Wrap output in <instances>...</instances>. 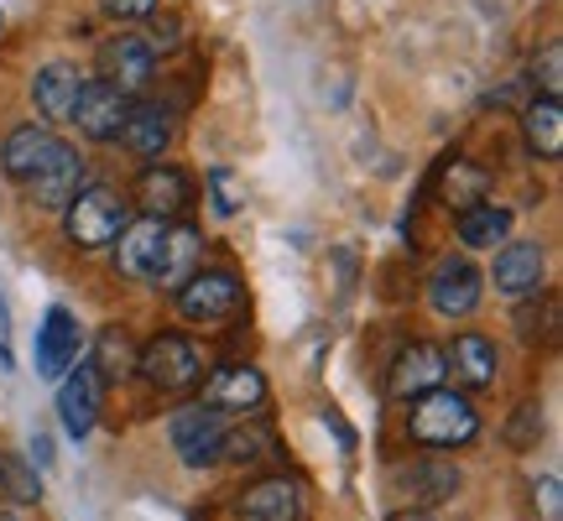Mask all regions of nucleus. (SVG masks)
Instances as JSON below:
<instances>
[{
    "label": "nucleus",
    "mask_w": 563,
    "mask_h": 521,
    "mask_svg": "<svg viewBox=\"0 0 563 521\" xmlns=\"http://www.w3.org/2000/svg\"><path fill=\"white\" fill-rule=\"evenodd\" d=\"M131 224V199L110 182H89L79 188V199L63 209V235L74 251H110L121 241V230Z\"/></svg>",
    "instance_id": "f03ea898"
},
{
    "label": "nucleus",
    "mask_w": 563,
    "mask_h": 521,
    "mask_svg": "<svg viewBox=\"0 0 563 521\" xmlns=\"http://www.w3.org/2000/svg\"><path fill=\"white\" fill-rule=\"evenodd\" d=\"M443 376H449V365H443L439 344L412 340L402 355L391 361V370H386V391L397 401H418V397H428V391H439Z\"/></svg>",
    "instance_id": "4468645a"
},
{
    "label": "nucleus",
    "mask_w": 563,
    "mask_h": 521,
    "mask_svg": "<svg viewBox=\"0 0 563 521\" xmlns=\"http://www.w3.org/2000/svg\"><path fill=\"white\" fill-rule=\"evenodd\" d=\"M32 454H37V464H47V459H53V443L37 433V439H32Z\"/></svg>",
    "instance_id": "e433bc0d"
},
{
    "label": "nucleus",
    "mask_w": 563,
    "mask_h": 521,
    "mask_svg": "<svg viewBox=\"0 0 563 521\" xmlns=\"http://www.w3.org/2000/svg\"><path fill=\"white\" fill-rule=\"evenodd\" d=\"M131 95H121V89H110V84L100 79H84L79 89V104H74V115L68 121L79 125V136L89 141H121L125 121H131Z\"/></svg>",
    "instance_id": "f8f14e48"
},
{
    "label": "nucleus",
    "mask_w": 563,
    "mask_h": 521,
    "mask_svg": "<svg viewBox=\"0 0 563 521\" xmlns=\"http://www.w3.org/2000/svg\"><path fill=\"white\" fill-rule=\"evenodd\" d=\"M136 376L152 391H194L203 381V350L188 334H157L136 350Z\"/></svg>",
    "instance_id": "7ed1b4c3"
},
{
    "label": "nucleus",
    "mask_w": 563,
    "mask_h": 521,
    "mask_svg": "<svg viewBox=\"0 0 563 521\" xmlns=\"http://www.w3.org/2000/svg\"><path fill=\"white\" fill-rule=\"evenodd\" d=\"M131 203H136L146 220L173 224L178 214L194 209V178L183 167H173V162H146L136 173V182H131Z\"/></svg>",
    "instance_id": "0eeeda50"
},
{
    "label": "nucleus",
    "mask_w": 563,
    "mask_h": 521,
    "mask_svg": "<svg viewBox=\"0 0 563 521\" xmlns=\"http://www.w3.org/2000/svg\"><path fill=\"white\" fill-rule=\"evenodd\" d=\"M308 517V496L302 480L292 475H262L235 496V521H302Z\"/></svg>",
    "instance_id": "9d476101"
},
{
    "label": "nucleus",
    "mask_w": 563,
    "mask_h": 521,
    "mask_svg": "<svg viewBox=\"0 0 563 521\" xmlns=\"http://www.w3.org/2000/svg\"><path fill=\"white\" fill-rule=\"evenodd\" d=\"M162 245H167V220H131L115 241V271L131 281H157Z\"/></svg>",
    "instance_id": "f3484780"
},
{
    "label": "nucleus",
    "mask_w": 563,
    "mask_h": 521,
    "mask_svg": "<svg viewBox=\"0 0 563 521\" xmlns=\"http://www.w3.org/2000/svg\"><path fill=\"white\" fill-rule=\"evenodd\" d=\"M89 365L100 370V381H125V376H136V344L125 334V323H104Z\"/></svg>",
    "instance_id": "bb28decb"
},
{
    "label": "nucleus",
    "mask_w": 563,
    "mask_h": 521,
    "mask_svg": "<svg viewBox=\"0 0 563 521\" xmlns=\"http://www.w3.org/2000/svg\"><path fill=\"white\" fill-rule=\"evenodd\" d=\"M100 11L115 21H141V16L157 11V0H100Z\"/></svg>",
    "instance_id": "72a5a7b5"
},
{
    "label": "nucleus",
    "mask_w": 563,
    "mask_h": 521,
    "mask_svg": "<svg viewBox=\"0 0 563 521\" xmlns=\"http://www.w3.org/2000/svg\"><path fill=\"white\" fill-rule=\"evenodd\" d=\"M0 26H5V16H0Z\"/></svg>",
    "instance_id": "58836bf2"
},
{
    "label": "nucleus",
    "mask_w": 563,
    "mask_h": 521,
    "mask_svg": "<svg viewBox=\"0 0 563 521\" xmlns=\"http://www.w3.org/2000/svg\"><path fill=\"white\" fill-rule=\"evenodd\" d=\"M522 136L543 162H559L563 157V104L548 100V95H532L522 104Z\"/></svg>",
    "instance_id": "393cba45"
},
{
    "label": "nucleus",
    "mask_w": 563,
    "mask_h": 521,
    "mask_svg": "<svg viewBox=\"0 0 563 521\" xmlns=\"http://www.w3.org/2000/svg\"><path fill=\"white\" fill-rule=\"evenodd\" d=\"M79 350H84V323L68 308H47V319L37 329V344H32L37 376L42 381H58L68 365H79Z\"/></svg>",
    "instance_id": "2eb2a0df"
},
{
    "label": "nucleus",
    "mask_w": 563,
    "mask_h": 521,
    "mask_svg": "<svg viewBox=\"0 0 563 521\" xmlns=\"http://www.w3.org/2000/svg\"><path fill=\"white\" fill-rule=\"evenodd\" d=\"M173 302H178V313L188 323H224L241 313L245 281L235 277L230 266H199V271L173 292Z\"/></svg>",
    "instance_id": "20e7f679"
},
{
    "label": "nucleus",
    "mask_w": 563,
    "mask_h": 521,
    "mask_svg": "<svg viewBox=\"0 0 563 521\" xmlns=\"http://www.w3.org/2000/svg\"><path fill=\"white\" fill-rule=\"evenodd\" d=\"M121 141H125V152H131V157H146V162L162 157V152H167V141H173V110L157 104V100L131 104V121H125Z\"/></svg>",
    "instance_id": "5701e85b"
},
{
    "label": "nucleus",
    "mask_w": 563,
    "mask_h": 521,
    "mask_svg": "<svg viewBox=\"0 0 563 521\" xmlns=\"http://www.w3.org/2000/svg\"><path fill=\"white\" fill-rule=\"evenodd\" d=\"M0 496L11 506H37L42 501L37 464H26L21 454H0Z\"/></svg>",
    "instance_id": "cd10ccee"
},
{
    "label": "nucleus",
    "mask_w": 563,
    "mask_h": 521,
    "mask_svg": "<svg viewBox=\"0 0 563 521\" xmlns=\"http://www.w3.org/2000/svg\"><path fill=\"white\" fill-rule=\"evenodd\" d=\"M224 433H230L224 412L203 407V401H188V407H178V412L167 418V439H173V454H178L188 469H209V464H220Z\"/></svg>",
    "instance_id": "39448f33"
},
{
    "label": "nucleus",
    "mask_w": 563,
    "mask_h": 521,
    "mask_svg": "<svg viewBox=\"0 0 563 521\" xmlns=\"http://www.w3.org/2000/svg\"><path fill=\"white\" fill-rule=\"evenodd\" d=\"M543 245L538 241H506L501 251H496V271H490V281H496V292L501 298H538L543 292Z\"/></svg>",
    "instance_id": "6ab92c4d"
},
{
    "label": "nucleus",
    "mask_w": 563,
    "mask_h": 521,
    "mask_svg": "<svg viewBox=\"0 0 563 521\" xmlns=\"http://www.w3.org/2000/svg\"><path fill=\"white\" fill-rule=\"evenodd\" d=\"M203 407H214V412H235V418H251V412H262L266 407V376L256 370V365H220V370H209L203 376Z\"/></svg>",
    "instance_id": "9b49d317"
},
{
    "label": "nucleus",
    "mask_w": 563,
    "mask_h": 521,
    "mask_svg": "<svg viewBox=\"0 0 563 521\" xmlns=\"http://www.w3.org/2000/svg\"><path fill=\"white\" fill-rule=\"evenodd\" d=\"M79 188H89V162L79 157V146H68V141H63L58 157L26 182V203H32V209H58L63 214L68 203L79 199Z\"/></svg>",
    "instance_id": "ddd939ff"
},
{
    "label": "nucleus",
    "mask_w": 563,
    "mask_h": 521,
    "mask_svg": "<svg viewBox=\"0 0 563 521\" xmlns=\"http://www.w3.org/2000/svg\"><path fill=\"white\" fill-rule=\"evenodd\" d=\"M506 439H511V448H527V443H538L543 439V407H517V422L506 428Z\"/></svg>",
    "instance_id": "2f4dec72"
},
{
    "label": "nucleus",
    "mask_w": 563,
    "mask_h": 521,
    "mask_svg": "<svg viewBox=\"0 0 563 521\" xmlns=\"http://www.w3.org/2000/svg\"><path fill=\"white\" fill-rule=\"evenodd\" d=\"M439 193H443V203H449L454 214H464L470 203H485V193H490V173H485V167H475L470 157L443 162Z\"/></svg>",
    "instance_id": "a878e982"
},
{
    "label": "nucleus",
    "mask_w": 563,
    "mask_h": 521,
    "mask_svg": "<svg viewBox=\"0 0 563 521\" xmlns=\"http://www.w3.org/2000/svg\"><path fill=\"white\" fill-rule=\"evenodd\" d=\"M146 47H152V53H178V47H183V16H157V11H152Z\"/></svg>",
    "instance_id": "473e14b6"
},
{
    "label": "nucleus",
    "mask_w": 563,
    "mask_h": 521,
    "mask_svg": "<svg viewBox=\"0 0 563 521\" xmlns=\"http://www.w3.org/2000/svg\"><path fill=\"white\" fill-rule=\"evenodd\" d=\"M543 511L559 521V475H548V480H543Z\"/></svg>",
    "instance_id": "c9c22d12"
},
{
    "label": "nucleus",
    "mask_w": 563,
    "mask_h": 521,
    "mask_svg": "<svg viewBox=\"0 0 563 521\" xmlns=\"http://www.w3.org/2000/svg\"><path fill=\"white\" fill-rule=\"evenodd\" d=\"M485 298V271L470 256H443L428 277V308L439 319H470Z\"/></svg>",
    "instance_id": "6e6552de"
},
{
    "label": "nucleus",
    "mask_w": 563,
    "mask_h": 521,
    "mask_svg": "<svg viewBox=\"0 0 563 521\" xmlns=\"http://www.w3.org/2000/svg\"><path fill=\"white\" fill-rule=\"evenodd\" d=\"M532 84H543L548 100H559V89H563V47L559 42H548L543 58L532 63Z\"/></svg>",
    "instance_id": "7c9ffc66"
},
{
    "label": "nucleus",
    "mask_w": 563,
    "mask_h": 521,
    "mask_svg": "<svg viewBox=\"0 0 563 521\" xmlns=\"http://www.w3.org/2000/svg\"><path fill=\"white\" fill-rule=\"evenodd\" d=\"M511 209L506 203H470L464 214H454V230H460V245L464 251H496V245H506V235H511Z\"/></svg>",
    "instance_id": "b1692460"
},
{
    "label": "nucleus",
    "mask_w": 563,
    "mask_h": 521,
    "mask_svg": "<svg viewBox=\"0 0 563 521\" xmlns=\"http://www.w3.org/2000/svg\"><path fill=\"white\" fill-rule=\"evenodd\" d=\"M58 146H63V141L53 136V125H16L11 136L0 141V173L26 188V182L47 167V162L58 157Z\"/></svg>",
    "instance_id": "dca6fc26"
},
{
    "label": "nucleus",
    "mask_w": 563,
    "mask_h": 521,
    "mask_svg": "<svg viewBox=\"0 0 563 521\" xmlns=\"http://www.w3.org/2000/svg\"><path fill=\"white\" fill-rule=\"evenodd\" d=\"M407 407H412L407 412V439L418 448H464V443L481 439V412L460 386H439V391L407 401Z\"/></svg>",
    "instance_id": "f257e3e1"
},
{
    "label": "nucleus",
    "mask_w": 563,
    "mask_h": 521,
    "mask_svg": "<svg viewBox=\"0 0 563 521\" xmlns=\"http://www.w3.org/2000/svg\"><path fill=\"white\" fill-rule=\"evenodd\" d=\"M0 521H21V517H16V511H0Z\"/></svg>",
    "instance_id": "4c0bfd02"
},
{
    "label": "nucleus",
    "mask_w": 563,
    "mask_h": 521,
    "mask_svg": "<svg viewBox=\"0 0 563 521\" xmlns=\"http://www.w3.org/2000/svg\"><path fill=\"white\" fill-rule=\"evenodd\" d=\"M443 365L454 370L460 391L470 397V391H490V386H496L501 355H496V344L485 340L481 329H464V334H454V344L443 350Z\"/></svg>",
    "instance_id": "a211bd4d"
},
{
    "label": "nucleus",
    "mask_w": 563,
    "mask_h": 521,
    "mask_svg": "<svg viewBox=\"0 0 563 521\" xmlns=\"http://www.w3.org/2000/svg\"><path fill=\"white\" fill-rule=\"evenodd\" d=\"M100 401H104V381L100 370L89 361L68 365L58 376V422L68 439H89L95 433V422H100Z\"/></svg>",
    "instance_id": "1a4fd4ad"
},
{
    "label": "nucleus",
    "mask_w": 563,
    "mask_h": 521,
    "mask_svg": "<svg viewBox=\"0 0 563 521\" xmlns=\"http://www.w3.org/2000/svg\"><path fill=\"white\" fill-rule=\"evenodd\" d=\"M95 68H100V84H110V89H121V95L136 100L141 89H152V79H157V53L136 32H115V37L100 42Z\"/></svg>",
    "instance_id": "423d86ee"
},
{
    "label": "nucleus",
    "mask_w": 563,
    "mask_h": 521,
    "mask_svg": "<svg viewBox=\"0 0 563 521\" xmlns=\"http://www.w3.org/2000/svg\"><path fill=\"white\" fill-rule=\"evenodd\" d=\"M272 454H277V443L262 428H235V433H224V448H220V459L230 464H262Z\"/></svg>",
    "instance_id": "c85d7f7f"
},
{
    "label": "nucleus",
    "mask_w": 563,
    "mask_h": 521,
    "mask_svg": "<svg viewBox=\"0 0 563 521\" xmlns=\"http://www.w3.org/2000/svg\"><path fill=\"white\" fill-rule=\"evenodd\" d=\"M79 68L74 63H42L37 74H32V100H37L42 121L47 125H63L68 115H74V104H79Z\"/></svg>",
    "instance_id": "aec40b11"
},
{
    "label": "nucleus",
    "mask_w": 563,
    "mask_h": 521,
    "mask_svg": "<svg viewBox=\"0 0 563 521\" xmlns=\"http://www.w3.org/2000/svg\"><path fill=\"white\" fill-rule=\"evenodd\" d=\"M199 266H203V235L194 224H167V245H162V266H157V281H152V287L178 292Z\"/></svg>",
    "instance_id": "4be33fe9"
},
{
    "label": "nucleus",
    "mask_w": 563,
    "mask_h": 521,
    "mask_svg": "<svg viewBox=\"0 0 563 521\" xmlns=\"http://www.w3.org/2000/svg\"><path fill=\"white\" fill-rule=\"evenodd\" d=\"M397 485L407 490V501L418 506H443L460 496V469L449 459H412L407 469H397Z\"/></svg>",
    "instance_id": "412c9836"
},
{
    "label": "nucleus",
    "mask_w": 563,
    "mask_h": 521,
    "mask_svg": "<svg viewBox=\"0 0 563 521\" xmlns=\"http://www.w3.org/2000/svg\"><path fill=\"white\" fill-rule=\"evenodd\" d=\"M0 365L11 370V319H5V302H0Z\"/></svg>",
    "instance_id": "f704fd0d"
},
{
    "label": "nucleus",
    "mask_w": 563,
    "mask_h": 521,
    "mask_svg": "<svg viewBox=\"0 0 563 521\" xmlns=\"http://www.w3.org/2000/svg\"><path fill=\"white\" fill-rule=\"evenodd\" d=\"M209 203H214V214L230 220V214H241L245 203V182L230 173V167H209Z\"/></svg>",
    "instance_id": "c756f323"
}]
</instances>
